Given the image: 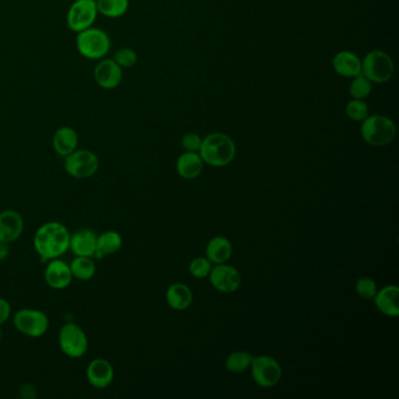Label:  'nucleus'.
<instances>
[{
  "mask_svg": "<svg viewBox=\"0 0 399 399\" xmlns=\"http://www.w3.org/2000/svg\"><path fill=\"white\" fill-rule=\"evenodd\" d=\"M24 231L22 215L15 210H5L0 212V241L11 244L18 241Z\"/></svg>",
  "mask_w": 399,
  "mask_h": 399,
  "instance_id": "obj_14",
  "label": "nucleus"
},
{
  "mask_svg": "<svg viewBox=\"0 0 399 399\" xmlns=\"http://www.w3.org/2000/svg\"><path fill=\"white\" fill-rule=\"evenodd\" d=\"M232 255V245L225 237H215L206 248V257L213 264H225Z\"/></svg>",
  "mask_w": 399,
  "mask_h": 399,
  "instance_id": "obj_22",
  "label": "nucleus"
},
{
  "mask_svg": "<svg viewBox=\"0 0 399 399\" xmlns=\"http://www.w3.org/2000/svg\"><path fill=\"white\" fill-rule=\"evenodd\" d=\"M99 157L86 149H76L71 155L65 157V170L69 176L86 180L94 176L99 170Z\"/></svg>",
  "mask_w": 399,
  "mask_h": 399,
  "instance_id": "obj_6",
  "label": "nucleus"
},
{
  "mask_svg": "<svg viewBox=\"0 0 399 399\" xmlns=\"http://www.w3.org/2000/svg\"><path fill=\"white\" fill-rule=\"evenodd\" d=\"M332 67L343 78H355L362 73V61L353 52L342 50L334 57Z\"/></svg>",
  "mask_w": 399,
  "mask_h": 399,
  "instance_id": "obj_17",
  "label": "nucleus"
},
{
  "mask_svg": "<svg viewBox=\"0 0 399 399\" xmlns=\"http://www.w3.org/2000/svg\"><path fill=\"white\" fill-rule=\"evenodd\" d=\"M79 135L74 128L60 127L53 135V149L58 155L67 157L78 149Z\"/></svg>",
  "mask_w": 399,
  "mask_h": 399,
  "instance_id": "obj_19",
  "label": "nucleus"
},
{
  "mask_svg": "<svg viewBox=\"0 0 399 399\" xmlns=\"http://www.w3.org/2000/svg\"><path fill=\"white\" fill-rule=\"evenodd\" d=\"M71 234L64 224L48 222L34 236V248L43 260L57 259L69 250Z\"/></svg>",
  "mask_w": 399,
  "mask_h": 399,
  "instance_id": "obj_1",
  "label": "nucleus"
},
{
  "mask_svg": "<svg viewBox=\"0 0 399 399\" xmlns=\"http://www.w3.org/2000/svg\"><path fill=\"white\" fill-rule=\"evenodd\" d=\"M203 162L209 165H229L236 157V144L232 138L222 133H213L203 140L199 149Z\"/></svg>",
  "mask_w": 399,
  "mask_h": 399,
  "instance_id": "obj_2",
  "label": "nucleus"
},
{
  "mask_svg": "<svg viewBox=\"0 0 399 399\" xmlns=\"http://www.w3.org/2000/svg\"><path fill=\"white\" fill-rule=\"evenodd\" d=\"M11 315V306L5 299L0 297V325H4Z\"/></svg>",
  "mask_w": 399,
  "mask_h": 399,
  "instance_id": "obj_34",
  "label": "nucleus"
},
{
  "mask_svg": "<svg viewBox=\"0 0 399 399\" xmlns=\"http://www.w3.org/2000/svg\"><path fill=\"white\" fill-rule=\"evenodd\" d=\"M252 360H253V356L250 353H245V351H236L227 357L226 369L234 374L244 372L248 370V367H251Z\"/></svg>",
  "mask_w": 399,
  "mask_h": 399,
  "instance_id": "obj_26",
  "label": "nucleus"
},
{
  "mask_svg": "<svg viewBox=\"0 0 399 399\" xmlns=\"http://www.w3.org/2000/svg\"><path fill=\"white\" fill-rule=\"evenodd\" d=\"M137 54L129 47H122L114 54L113 60L120 66L122 69L134 67L137 62Z\"/></svg>",
  "mask_w": 399,
  "mask_h": 399,
  "instance_id": "obj_28",
  "label": "nucleus"
},
{
  "mask_svg": "<svg viewBox=\"0 0 399 399\" xmlns=\"http://www.w3.org/2000/svg\"><path fill=\"white\" fill-rule=\"evenodd\" d=\"M115 371L109 360L96 358L89 363L87 367V378L94 388H108L114 381Z\"/></svg>",
  "mask_w": 399,
  "mask_h": 399,
  "instance_id": "obj_15",
  "label": "nucleus"
},
{
  "mask_svg": "<svg viewBox=\"0 0 399 399\" xmlns=\"http://www.w3.org/2000/svg\"><path fill=\"white\" fill-rule=\"evenodd\" d=\"M192 292L184 283H173L166 292V301L175 311H185L192 304Z\"/></svg>",
  "mask_w": 399,
  "mask_h": 399,
  "instance_id": "obj_21",
  "label": "nucleus"
},
{
  "mask_svg": "<svg viewBox=\"0 0 399 399\" xmlns=\"http://www.w3.org/2000/svg\"><path fill=\"white\" fill-rule=\"evenodd\" d=\"M202 137L197 134H187L182 140V145L187 151L197 152L202 145Z\"/></svg>",
  "mask_w": 399,
  "mask_h": 399,
  "instance_id": "obj_32",
  "label": "nucleus"
},
{
  "mask_svg": "<svg viewBox=\"0 0 399 399\" xmlns=\"http://www.w3.org/2000/svg\"><path fill=\"white\" fill-rule=\"evenodd\" d=\"M10 255V244L0 241V262H3L5 259L8 258Z\"/></svg>",
  "mask_w": 399,
  "mask_h": 399,
  "instance_id": "obj_35",
  "label": "nucleus"
},
{
  "mask_svg": "<svg viewBox=\"0 0 399 399\" xmlns=\"http://www.w3.org/2000/svg\"><path fill=\"white\" fill-rule=\"evenodd\" d=\"M251 370L255 383L262 388H272L278 384L283 374L278 360L271 356L253 357Z\"/></svg>",
  "mask_w": 399,
  "mask_h": 399,
  "instance_id": "obj_10",
  "label": "nucleus"
},
{
  "mask_svg": "<svg viewBox=\"0 0 399 399\" xmlns=\"http://www.w3.org/2000/svg\"><path fill=\"white\" fill-rule=\"evenodd\" d=\"M356 292L364 300H371L377 294V286L374 280L363 276L356 283Z\"/></svg>",
  "mask_w": 399,
  "mask_h": 399,
  "instance_id": "obj_30",
  "label": "nucleus"
},
{
  "mask_svg": "<svg viewBox=\"0 0 399 399\" xmlns=\"http://www.w3.org/2000/svg\"><path fill=\"white\" fill-rule=\"evenodd\" d=\"M71 267L67 262H62L60 259H52L48 262L46 271H45V280L47 285L53 290H65L72 283L73 280Z\"/></svg>",
  "mask_w": 399,
  "mask_h": 399,
  "instance_id": "obj_13",
  "label": "nucleus"
},
{
  "mask_svg": "<svg viewBox=\"0 0 399 399\" xmlns=\"http://www.w3.org/2000/svg\"><path fill=\"white\" fill-rule=\"evenodd\" d=\"M97 15L96 0H75L67 12V26L72 32H82L94 26Z\"/></svg>",
  "mask_w": 399,
  "mask_h": 399,
  "instance_id": "obj_7",
  "label": "nucleus"
},
{
  "mask_svg": "<svg viewBox=\"0 0 399 399\" xmlns=\"http://www.w3.org/2000/svg\"><path fill=\"white\" fill-rule=\"evenodd\" d=\"M94 80L100 88L113 90L122 83L123 69L113 59L103 58L95 66Z\"/></svg>",
  "mask_w": 399,
  "mask_h": 399,
  "instance_id": "obj_11",
  "label": "nucleus"
},
{
  "mask_svg": "<svg viewBox=\"0 0 399 399\" xmlns=\"http://www.w3.org/2000/svg\"><path fill=\"white\" fill-rule=\"evenodd\" d=\"M122 237L116 231H107L97 237V250L94 257L102 258L104 255H114L122 246Z\"/></svg>",
  "mask_w": 399,
  "mask_h": 399,
  "instance_id": "obj_23",
  "label": "nucleus"
},
{
  "mask_svg": "<svg viewBox=\"0 0 399 399\" xmlns=\"http://www.w3.org/2000/svg\"><path fill=\"white\" fill-rule=\"evenodd\" d=\"M19 395L24 399H36L38 397V392H36L34 385L26 383L19 388Z\"/></svg>",
  "mask_w": 399,
  "mask_h": 399,
  "instance_id": "obj_33",
  "label": "nucleus"
},
{
  "mask_svg": "<svg viewBox=\"0 0 399 399\" xmlns=\"http://www.w3.org/2000/svg\"><path fill=\"white\" fill-rule=\"evenodd\" d=\"M189 269H190L192 276H196L198 279H202V278L209 276L210 272L212 269V265L208 258H197L191 262Z\"/></svg>",
  "mask_w": 399,
  "mask_h": 399,
  "instance_id": "obj_31",
  "label": "nucleus"
},
{
  "mask_svg": "<svg viewBox=\"0 0 399 399\" xmlns=\"http://www.w3.org/2000/svg\"><path fill=\"white\" fill-rule=\"evenodd\" d=\"M346 113L353 121H364L369 116V107L363 100L353 99L346 104Z\"/></svg>",
  "mask_w": 399,
  "mask_h": 399,
  "instance_id": "obj_29",
  "label": "nucleus"
},
{
  "mask_svg": "<svg viewBox=\"0 0 399 399\" xmlns=\"http://www.w3.org/2000/svg\"><path fill=\"white\" fill-rule=\"evenodd\" d=\"M202 157L197 152L187 151L177 161V171L185 180H194L203 173Z\"/></svg>",
  "mask_w": 399,
  "mask_h": 399,
  "instance_id": "obj_20",
  "label": "nucleus"
},
{
  "mask_svg": "<svg viewBox=\"0 0 399 399\" xmlns=\"http://www.w3.org/2000/svg\"><path fill=\"white\" fill-rule=\"evenodd\" d=\"M360 133L364 141L372 147H385L395 137L393 121L383 115H371L362 121Z\"/></svg>",
  "mask_w": 399,
  "mask_h": 399,
  "instance_id": "obj_4",
  "label": "nucleus"
},
{
  "mask_svg": "<svg viewBox=\"0 0 399 399\" xmlns=\"http://www.w3.org/2000/svg\"><path fill=\"white\" fill-rule=\"evenodd\" d=\"M99 15L106 18H120L129 8V0H96Z\"/></svg>",
  "mask_w": 399,
  "mask_h": 399,
  "instance_id": "obj_24",
  "label": "nucleus"
},
{
  "mask_svg": "<svg viewBox=\"0 0 399 399\" xmlns=\"http://www.w3.org/2000/svg\"><path fill=\"white\" fill-rule=\"evenodd\" d=\"M59 344L65 355L72 358H80L88 350V339L86 332L75 323L68 322L59 332Z\"/></svg>",
  "mask_w": 399,
  "mask_h": 399,
  "instance_id": "obj_8",
  "label": "nucleus"
},
{
  "mask_svg": "<svg viewBox=\"0 0 399 399\" xmlns=\"http://www.w3.org/2000/svg\"><path fill=\"white\" fill-rule=\"evenodd\" d=\"M371 89H372V87H371L370 80L365 78V76L360 73V74L353 78V82H351V85H350L349 93L353 99L364 100L370 95Z\"/></svg>",
  "mask_w": 399,
  "mask_h": 399,
  "instance_id": "obj_27",
  "label": "nucleus"
},
{
  "mask_svg": "<svg viewBox=\"0 0 399 399\" xmlns=\"http://www.w3.org/2000/svg\"><path fill=\"white\" fill-rule=\"evenodd\" d=\"M69 248L76 257L92 258L97 250V236L92 230H80L71 236Z\"/></svg>",
  "mask_w": 399,
  "mask_h": 399,
  "instance_id": "obj_16",
  "label": "nucleus"
},
{
  "mask_svg": "<svg viewBox=\"0 0 399 399\" xmlns=\"http://www.w3.org/2000/svg\"><path fill=\"white\" fill-rule=\"evenodd\" d=\"M374 304L378 311L391 318L399 315V288L397 286H386L374 295Z\"/></svg>",
  "mask_w": 399,
  "mask_h": 399,
  "instance_id": "obj_18",
  "label": "nucleus"
},
{
  "mask_svg": "<svg viewBox=\"0 0 399 399\" xmlns=\"http://www.w3.org/2000/svg\"><path fill=\"white\" fill-rule=\"evenodd\" d=\"M395 66L391 58L381 50H372L367 53L362 62V74L371 82L384 83L393 75Z\"/></svg>",
  "mask_w": 399,
  "mask_h": 399,
  "instance_id": "obj_5",
  "label": "nucleus"
},
{
  "mask_svg": "<svg viewBox=\"0 0 399 399\" xmlns=\"http://www.w3.org/2000/svg\"><path fill=\"white\" fill-rule=\"evenodd\" d=\"M212 286L223 293H234L241 287V276L232 266L219 264L209 274Z\"/></svg>",
  "mask_w": 399,
  "mask_h": 399,
  "instance_id": "obj_12",
  "label": "nucleus"
},
{
  "mask_svg": "<svg viewBox=\"0 0 399 399\" xmlns=\"http://www.w3.org/2000/svg\"><path fill=\"white\" fill-rule=\"evenodd\" d=\"M72 274L76 279L82 280V281H88L95 276L96 265L89 257H76V258L71 262Z\"/></svg>",
  "mask_w": 399,
  "mask_h": 399,
  "instance_id": "obj_25",
  "label": "nucleus"
},
{
  "mask_svg": "<svg viewBox=\"0 0 399 399\" xmlns=\"http://www.w3.org/2000/svg\"><path fill=\"white\" fill-rule=\"evenodd\" d=\"M76 34V50L87 60L99 61L109 53L111 40L103 29L93 26Z\"/></svg>",
  "mask_w": 399,
  "mask_h": 399,
  "instance_id": "obj_3",
  "label": "nucleus"
},
{
  "mask_svg": "<svg viewBox=\"0 0 399 399\" xmlns=\"http://www.w3.org/2000/svg\"><path fill=\"white\" fill-rule=\"evenodd\" d=\"M13 323L19 332L29 337H41L50 327L47 315L36 309H22L13 318Z\"/></svg>",
  "mask_w": 399,
  "mask_h": 399,
  "instance_id": "obj_9",
  "label": "nucleus"
}]
</instances>
